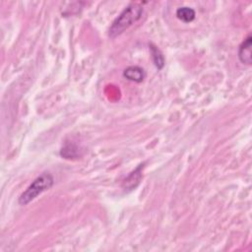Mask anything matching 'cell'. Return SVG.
I'll use <instances>...</instances> for the list:
<instances>
[{
	"label": "cell",
	"instance_id": "cell-1",
	"mask_svg": "<svg viewBox=\"0 0 252 252\" xmlns=\"http://www.w3.org/2000/svg\"><path fill=\"white\" fill-rule=\"evenodd\" d=\"M143 14V6L139 3L129 4L113 21L109 28L108 34L110 37H116L121 34L125 30L130 28L134 23H136Z\"/></svg>",
	"mask_w": 252,
	"mask_h": 252
},
{
	"label": "cell",
	"instance_id": "cell-2",
	"mask_svg": "<svg viewBox=\"0 0 252 252\" xmlns=\"http://www.w3.org/2000/svg\"><path fill=\"white\" fill-rule=\"evenodd\" d=\"M53 184H54V178L50 173L48 172L41 173L20 195L19 204L23 206L28 205L30 202L33 201L38 195L50 189L53 186Z\"/></svg>",
	"mask_w": 252,
	"mask_h": 252
},
{
	"label": "cell",
	"instance_id": "cell-3",
	"mask_svg": "<svg viewBox=\"0 0 252 252\" xmlns=\"http://www.w3.org/2000/svg\"><path fill=\"white\" fill-rule=\"evenodd\" d=\"M252 36L249 34L238 47V58L242 64L251 65L252 63Z\"/></svg>",
	"mask_w": 252,
	"mask_h": 252
},
{
	"label": "cell",
	"instance_id": "cell-4",
	"mask_svg": "<svg viewBox=\"0 0 252 252\" xmlns=\"http://www.w3.org/2000/svg\"><path fill=\"white\" fill-rule=\"evenodd\" d=\"M144 164H139L137 168H135L129 175L124 179L122 183V188L125 191H130L135 189L142 179V168Z\"/></svg>",
	"mask_w": 252,
	"mask_h": 252
},
{
	"label": "cell",
	"instance_id": "cell-5",
	"mask_svg": "<svg viewBox=\"0 0 252 252\" xmlns=\"http://www.w3.org/2000/svg\"><path fill=\"white\" fill-rule=\"evenodd\" d=\"M123 77L131 82L142 83L146 78V72L140 66H129L123 71Z\"/></svg>",
	"mask_w": 252,
	"mask_h": 252
},
{
	"label": "cell",
	"instance_id": "cell-6",
	"mask_svg": "<svg viewBox=\"0 0 252 252\" xmlns=\"http://www.w3.org/2000/svg\"><path fill=\"white\" fill-rule=\"evenodd\" d=\"M149 48H150L152 59H153L155 66L158 68V70H161L164 66V57H163L162 52L154 43H150Z\"/></svg>",
	"mask_w": 252,
	"mask_h": 252
},
{
	"label": "cell",
	"instance_id": "cell-7",
	"mask_svg": "<svg viewBox=\"0 0 252 252\" xmlns=\"http://www.w3.org/2000/svg\"><path fill=\"white\" fill-rule=\"evenodd\" d=\"M175 15H176L177 19H179L180 21H182L184 23H190L195 19L196 13H195L194 9H192L190 7L183 6V7H179L176 10Z\"/></svg>",
	"mask_w": 252,
	"mask_h": 252
},
{
	"label": "cell",
	"instance_id": "cell-8",
	"mask_svg": "<svg viewBox=\"0 0 252 252\" xmlns=\"http://www.w3.org/2000/svg\"><path fill=\"white\" fill-rule=\"evenodd\" d=\"M60 156L63 157L64 158H68V159L75 158L80 157V150L75 144L66 143L60 151Z\"/></svg>",
	"mask_w": 252,
	"mask_h": 252
}]
</instances>
